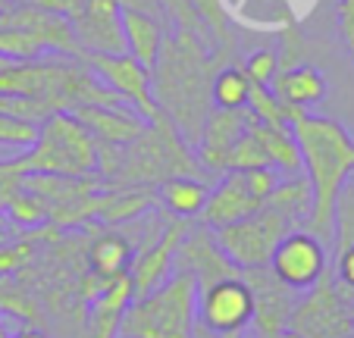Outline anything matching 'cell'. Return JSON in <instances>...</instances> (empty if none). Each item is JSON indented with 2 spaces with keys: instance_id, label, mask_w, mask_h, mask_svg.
<instances>
[{
  "instance_id": "d6986e66",
  "label": "cell",
  "mask_w": 354,
  "mask_h": 338,
  "mask_svg": "<svg viewBox=\"0 0 354 338\" xmlns=\"http://www.w3.org/2000/svg\"><path fill=\"white\" fill-rule=\"evenodd\" d=\"M85 257L94 276L100 282H110V279H120L129 272V266L135 260V241L120 229H107L88 245Z\"/></svg>"
},
{
  "instance_id": "f1b7e54d",
  "label": "cell",
  "mask_w": 354,
  "mask_h": 338,
  "mask_svg": "<svg viewBox=\"0 0 354 338\" xmlns=\"http://www.w3.org/2000/svg\"><path fill=\"white\" fill-rule=\"evenodd\" d=\"M3 213H7L16 225H28V229L47 223V204L38 198V194L26 191L22 185L13 191V198H10V204H7V210Z\"/></svg>"
},
{
  "instance_id": "4fadbf2b",
  "label": "cell",
  "mask_w": 354,
  "mask_h": 338,
  "mask_svg": "<svg viewBox=\"0 0 354 338\" xmlns=\"http://www.w3.org/2000/svg\"><path fill=\"white\" fill-rule=\"evenodd\" d=\"M251 292H254V329L261 338H279V332L288 329V317H292L295 307V292L286 288L267 266H257V270H241Z\"/></svg>"
},
{
  "instance_id": "1f68e13d",
  "label": "cell",
  "mask_w": 354,
  "mask_h": 338,
  "mask_svg": "<svg viewBox=\"0 0 354 338\" xmlns=\"http://www.w3.org/2000/svg\"><path fill=\"white\" fill-rule=\"evenodd\" d=\"M35 141H38V126H35V122H26V120H16V116L0 113V147L22 153V151H28Z\"/></svg>"
},
{
  "instance_id": "f35d334b",
  "label": "cell",
  "mask_w": 354,
  "mask_h": 338,
  "mask_svg": "<svg viewBox=\"0 0 354 338\" xmlns=\"http://www.w3.org/2000/svg\"><path fill=\"white\" fill-rule=\"evenodd\" d=\"M339 32L345 41L354 35V0H339Z\"/></svg>"
},
{
  "instance_id": "c3c4849f",
  "label": "cell",
  "mask_w": 354,
  "mask_h": 338,
  "mask_svg": "<svg viewBox=\"0 0 354 338\" xmlns=\"http://www.w3.org/2000/svg\"><path fill=\"white\" fill-rule=\"evenodd\" d=\"M351 317H354V304H351Z\"/></svg>"
},
{
  "instance_id": "f6af8a7d",
  "label": "cell",
  "mask_w": 354,
  "mask_h": 338,
  "mask_svg": "<svg viewBox=\"0 0 354 338\" xmlns=\"http://www.w3.org/2000/svg\"><path fill=\"white\" fill-rule=\"evenodd\" d=\"M7 7H10V0H0V13H3Z\"/></svg>"
},
{
  "instance_id": "7a4b0ae2",
  "label": "cell",
  "mask_w": 354,
  "mask_h": 338,
  "mask_svg": "<svg viewBox=\"0 0 354 338\" xmlns=\"http://www.w3.org/2000/svg\"><path fill=\"white\" fill-rule=\"evenodd\" d=\"M292 135L301 151V169L310 182V216L308 232L323 245H333V213L339 191L354 176V138L339 120L301 113L292 122Z\"/></svg>"
},
{
  "instance_id": "ab89813d",
  "label": "cell",
  "mask_w": 354,
  "mask_h": 338,
  "mask_svg": "<svg viewBox=\"0 0 354 338\" xmlns=\"http://www.w3.org/2000/svg\"><path fill=\"white\" fill-rule=\"evenodd\" d=\"M120 7L122 10H141V13H151V16H157V19L167 22V16H163V10H160V3H157V0H120ZM167 26H169V22H167Z\"/></svg>"
},
{
  "instance_id": "d6a6232c",
  "label": "cell",
  "mask_w": 354,
  "mask_h": 338,
  "mask_svg": "<svg viewBox=\"0 0 354 338\" xmlns=\"http://www.w3.org/2000/svg\"><path fill=\"white\" fill-rule=\"evenodd\" d=\"M261 166H270L267 163V153L263 147L257 144V138L251 132H245L239 141H235L232 153H229V173H248V169H261Z\"/></svg>"
},
{
  "instance_id": "4dcf8cb0",
  "label": "cell",
  "mask_w": 354,
  "mask_h": 338,
  "mask_svg": "<svg viewBox=\"0 0 354 338\" xmlns=\"http://www.w3.org/2000/svg\"><path fill=\"white\" fill-rule=\"evenodd\" d=\"M0 310H3V317L22 319V323H26V319L28 323H38V307H35L32 294L3 276H0Z\"/></svg>"
},
{
  "instance_id": "ffe728a7",
  "label": "cell",
  "mask_w": 354,
  "mask_h": 338,
  "mask_svg": "<svg viewBox=\"0 0 354 338\" xmlns=\"http://www.w3.org/2000/svg\"><path fill=\"white\" fill-rule=\"evenodd\" d=\"M132 298L135 288L129 272L104 282V288H100L97 301L91 307V338H120V319L126 313V307L132 304Z\"/></svg>"
},
{
  "instance_id": "4316f807",
  "label": "cell",
  "mask_w": 354,
  "mask_h": 338,
  "mask_svg": "<svg viewBox=\"0 0 354 338\" xmlns=\"http://www.w3.org/2000/svg\"><path fill=\"white\" fill-rule=\"evenodd\" d=\"M192 7L198 10L201 22L207 26L216 47H235L232 28H229V13H226V3H223V0H192Z\"/></svg>"
},
{
  "instance_id": "b9f144b4",
  "label": "cell",
  "mask_w": 354,
  "mask_h": 338,
  "mask_svg": "<svg viewBox=\"0 0 354 338\" xmlns=\"http://www.w3.org/2000/svg\"><path fill=\"white\" fill-rule=\"evenodd\" d=\"M194 338H220V335H214V332H207V329H201V326H194Z\"/></svg>"
},
{
  "instance_id": "ba28073f",
  "label": "cell",
  "mask_w": 354,
  "mask_h": 338,
  "mask_svg": "<svg viewBox=\"0 0 354 338\" xmlns=\"http://www.w3.org/2000/svg\"><path fill=\"white\" fill-rule=\"evenodd\" d=\"M267 270L292 292H308L329 270L326 245L308 229H292L270 254Z\"/></svg>"
},
{
  "instance_id": "5bb4252c",
  "label": "cell",
  "mask_w": 354,
  "mask_h": 338,
  "mask_svg": "<svg viewBox=\"0 0 354 338\" xmlns=\"http://www.w3.org/2000/svg\"><path fill=\"white\" fill-rule=\"evenodd\" d=\"M176 270L192 272L198 288H207L229 276H241L239 266L220 251V245H216L214 232H210L207 225H198V229H188L185 232L179 251H176Z\"/></svg>"
},
{
  "instance_id": "ac0fdd59",
  "label": "cell",
  "mask_w": 354,
  "mask_h": 338,
  "mask_svg": "<svg viewBox=\"0 0 354 338\" xmlns=\"http://www.w3.org/2000/svg\"><path fill=\"white\" fill-rule=\"evenodd\" d=\"M169 26L163 19L141 10H122V35H126V53L135 57L145 69H154L157 53L163 47Z\"/></svg>"
},
{
  "instance_id": "8fae6325",
  "label": "cell",
  "mask_w": 354,
  "mask_h": 338,
  "mask_svg": "<svg viewBox=\"0 0 354 338\" xmlns=\"http://www.w3.org/2000/svg\"><path fill=\"white\" fill-rule=\"evenodd\" d=\"M69 26H73V35L85 57H91V53H126L120 0H85L82 13Z\"/></svg>"
},
{
  "instance_id": "60d3db41",
  "label": "cell",
  "mask_w": 354,
  "mask_h": 338,
  "mask_svg": "<svg viewBox=\"0 0 354 338\" xmlns=\"http://www.w3.org/2000/svg\"><path fill=\"white\" fill-rule=\"evenodd\" d=\"M13 338H47V335H44L41 329H35V326H22V329L16 332Z\"/></svg>"
},
{
  "instance_id": "ee69618b",
  "label": "cell",
  "mask_w": 354,
  "mask_h": 338,
  "mask_svg": "<svg viewBox=\"0 0 354 338\" xmlns=\"http://www.w3.org/2000/svg\"><path fill=\"white\" fill-rule=\"evenodd\" d=\"M279 338H301L298 332H292V329H286V332H279Z\"/></svg>"
},
{
  "instance_id": "7dc6e473",
  "label": "cell",
  "mask_w": 354,
  "mask_h": 338,
  "mask_svg": "<svg viewBox=\"0 0 354 338\" xmlns=\"http://www.w3.org/2000/svg\"><path fill=\"white\" fill-rule=\"evenodd\" d=\"M348 47H351V50H354V35H351V38H348Z\"/></svg>"
},
{
  "instance_id": "6da1fadb",
  "label": "cell",
  "mask_w": 354,
  "mask_h": 338,
  "mask_svg": "<svg viewBox=\"0 0 354 338\" xmlns=\"http://www.w3.org/2000/svg\"><path fill=\"white\" fill-rule=\"evenodd\" d=\"M235 47H214L192 32H167L157 63L151 69V91L157 110L176 126V132L198 144L210 113V82L232 63Z\"/></svg>"
},
{
  "instance_id": "44dd1931",
  "label": "cell",
  "mask_w": 354,
  "mask_h": 338,
  "mask_svg": "<svg viewBox=\"0 0 354 338\" xmlns=\"http://www.w3.org/2000/svg\"><path fill=\"white\" fill-rule=\"evenodd\" d=\"M248 132L257 138V144L267 153V163L273 166L276 173L286 179V176H298L301 173V151L298 141L292 135V126H263L251 116V126Z\"/></svg>"
},
{
  "instance_id": "603a6c76",
  "label": "cell",
  "mask_w": 354,
  "mask_h": 338,
  "mask_svg": "<svg viewBox=\"0 0 354 338\" xmlns=\"http://www.w3.org/2000/svg\"><path fill=\"white\" fill-rule=\"evenodd\" d=\"M310 200H314L310 182L304 179V173H298V176H286V179H279V185L273 188V194L267 198V204L276 207L279 213H286V216L295 219V223H308Z\"/></svg>"
},
{
  "instance_id": "9a60e30c",
  "label": "cell",
  "mask_w": 354,
  "mask_h": 338,
  "mask_svg": "<svg viewBox=\"0 0 354 338\" xmlns=\"http://www.w3.org/2000/svg\"><path fill=\"white\" fill-rule=\"evenodd\" d=\"M73 120L91 135L97 144L110 147H126L147 129V120L132 106L116 104V106H75Z\"/></svg>"
},
{
  "instance_id": "74e56055",
  "label": "cell",
  "mask_w": 354,
  "mask_h": 338,
  "mask_svg": "<svg viewBox=\"0 0 354 338\" xmlns=\"http://www.w3.org/2000/svg\"><path fill=\"white\" fill-rule=\"evenodd\" d=\"M333 276L339 279L345 288H351V292H354V245L335 254V272H333Z\"/></svg>"
},
{
  "instance_id": "3957f363",
  "label": "cell",
  "mask_w": 354,
  "mask_h": 338,
  "mask_svg": "<svg viewBox=\"0 0 354 338\" xmlns=\"http://www.w3.org/2000/svg\"><path fill=\"white\" fill-rule=\"evenodd\" d=\"M198 326V282L179 272L145 298H132L120 319V338H194Z\"/></svg>"
},
{
  "instance_id": "681fc988",
  "label": "cell",
  "mask_w": 354,
  "mask_h": 338,
  "mask_svg": "<svg viewBox=\"0 0 354 338\" xmlns=\"http://www.w3.org/2000/svg\"><path fill=\"white\" fill-rule=\"evenodd\" d=\"M351 338H354V332H351Z\"/></svg>"
},
{
  "instance_id": "52a82bcc",
  "label": "cell",
  "mask_w": 354,
  "mask_h": 338,
  "mask_svg": "<svg viewBox=\"0 0 354 338\" xmlns=\"http://www.w3.org/2000/svg\"><path fill=\"white\" fill-rule=\"evenodd\" d=\"M254 319V292L241 276L198 288V326L220 338H239Z\"/></svg>"
},
{
  "instance_id": "5b68a950",
  "label": "cell",
  "mask_w": 354,
  "mask_h": 338,
  "mask_svg": "<svg viewBox=\"0 0 354 338\" xmlns=\"http://www.w3.org/2000/svg\"><path fill=\"white\" fill-rule=\"evenodd\" d=\"M354 292L345 288L333 272H323V279L301 301H295L288 329L301 338H351L354 317H351Z\"/></svg>"
},
{
  "instance_id": "e575fe53",
  "label": "cell",
  "mask_w": 354,
  "mask_h": 338,
  "mask_svg": "<svg viewBox=\"0 0 354 338\" xmlns=\"http://www.w3.org/2000/svg\"><path fill=\"white\" fill-rule=\"evenodd\" d=\"M22 185V173L13 166V160H0V219H3V210H7L13 191Z\"/></svg>"
},
{
  "instance_id": "7bdbcfd3",
  "label": "cell",
  "mask_w": 354,
  "mask_h": 338,
  "mask_svg": "<svg viewBox=\"0 0 354 338\" xmlns=\"http://www.w3.org/2000/svg\"><path fill=\"white\" fill-rule=\"evenodd\" d=\"M0 338H13V335L7 332V323H3V317H0Z\"/></svg>"
},
{
  "instance_id": "7402d4cb",
  "label": "cell",
  "mask_w": 354,
  "mask_h": 338,
  "mask_svg": "<svg viewBox=\"0 0 354 338\" xmlns=\"http://www.w3.org/2000/svg\"><path fill=\"white\" fill-rule=\"evenodd\" d=\"M207 182L198 176H173L160 185V200L176 219H198L207 204Z\"/></svg>"
},
{
  "instance_id": "8d00e7d4",
  "label": "cell",
  "mask_w": 354,
  "mask_h": 338,
  "mask_svg": "<svg viewBox=\"0 0 354 338\" xmlns=\"http://www.w3.org/2000/svg\"><path fill=\"white\" fill-rule=\"evenodd\" d=\"M35 7H41L44 13H54L60 16V19L73 22L75 16L82 13V7H85V0H32Z\"/></svg>"
},
{
  "instance_id": "d4e9b609",
  "label": "cell",
  "mask_w": 354,
  "mask_h": 338,
  "mask_svg": "<svg viewBox=\"0 0 354 338\" xmlns=\"http://www.w3.org/2000/svg\"><path fill=\"white\" fill-rule=\"evenodd\" d=\"M245 110L251 113L257 122H263V126H292L301 113H308V110H292V106L282 104L270 88H254V85H251Z\"/></svg>"
},
{
  "instance_id": "2e32d148",
  "label": "cell",
  "mask_w": 354,
  "mask_h": 338,
  "mask_svg": "<svg viewBox=\"0 0 354 338\" xmlns=\"http://www.w3.org/2000/svg\"><path fill=\"white\" fill-rule=\"evenodd\" d=\"M263 204L251 194V188H248L245 173H235L232 169V173H226L216 182V188H210L207 204L201 210V223L207 225L210 232H216L223 225H232V223H239V219L257 213Z\"/></svg>"
},
{
  "instance_id": "bcb514c9",
  "label": "cell",
  "mask_w": 354,
  "mask_h": 338,
  "mask_svg": "<svg viewBox=\"0 0 354 338\" xmlns=\"http://www.w3.org/2000/svg\"><path fill=\"white\" fill-rule=\"evenodd\" d=\"M10 3H32V0H10Z\"/></svg>"
},
{
  "instance_id": "836d02e7",
  "label": "cell",
  "mask_w": 354,
  "mask_h": 338,
  "mask_svg": "<svg viewBox=\"0 0 354 338\" xmlns=\"http://www.w3.org/2000/svg\"><path fill=\"white\" fill-rule=\"evenodd\" d=\"M279 179H282V176L276 173L273 166H261V169H248V173H245L248 188H251V194H254L261 204H267V198L273 194V188L279 185Z\"/></svg>"
},
{
  "instance_id": "f546056e",
  "label": "cell",
  "mask_w": 354,
  "mask_h": 338,
  "mask_svg": "<svg viewBox=\"0 0 354 338\" xmlns=\"http://www.w3.org/2000/svg\"><path fill=\"white\" fill-rule=\"evenodd\" d=\"M279 69H282V60L273 47H261V50L248 53L245 63H241V73L248 75V82L254 88H270L273 79L279 75Z\"/></svg>"
},
{
  "instance_id": "e0dca14e",
  "label": "cell",
  "mask_w": 354,
  "mask_h": 338,
  "mask_svg": "<svg viewBox=\"0 0 354 338\" xmlns=\"http://www.w3.org/2000/svg\"><path fill=\"white\" fill-rule=\"evenodd\" d=\"M270 91H273L286 106H292V110H310V106H317L323 97H326L329 85L317 66L301 63V66L279 69V75H276L273 85H270Z\"/></svg>"
},
{
  "instance_id": "9c48e42d",
  "label": "cell",
  "mask_w": 354,
  "mask_h": 338,
  "mask_svg": "<svg viewBox=\"0 0 354 338\" xmlns=\"http://www.w3.org/2000/svg\"><path fill=\"white\" fill-rule=\"evenodd\" d=\"M85 63L122 104L141 113L147 122L163 116L154 104V91H151V69H145L135 57H129V53H91V57H85Z\"/></svg>"
},
{
  "instance_id": "d590c367",
  "label": "cell",
  "mask_w": 354,
  "mask_h": 338,
  "mask_svg": "<svg viewBox=\"0 0 354 338\" xmlns=\"http://www.w3.org/2000/svg\"><path fill=\"white\" fill-rule=\"evenodd\" d=\"M32 241H35V235L26 241H19L16 247H10V245L0 247V276H10L13 270H19V266L26 263L28 254H32Z\"/></svg>"
},
{
  "instance_id": "484cf974",
  "label": "cell",
  "mask_w": 354,
  "mask_h": 338,
  "mask_svg": "<svg viewBox=\"0 0 354 338\" xmlns=\"http://www.w3.org/2000/svg\"><path fill=\"white\" fill-rule=\"evenodd\" d=\"M333 245H335V254L354 245V176L345 182V188L339 191V200H335Z\"/></svg>"
},
{
  "instance_id": "83f0119b",
  "label": "cell",
  "mask_w": 354,
  "mask_h": 338,
  "mask_svg": "<svg viewBox=\"0 0 354 338\" xmlns=\"http://www.w3.org/2000/svg\"><path fill=\"white\" fill-rule=\"evenodd\" d=\"M157 3H160L163 16H167V22H169L173 28H179V32H192V35H198V38H204L207 44H214V38H210L207 26L201 22L198 10L192 7V0H157ZM214 47H216V44H214Z\"/></svg>"
},
{
  "instance_id": "277c9868",
  "label": "cell",
  "mask_w": 354,
  "mask_h": 338,
  "mask_svg": "<svg viewBox=\"0 0 354 338\" xmlns=\"http://www.w3.org/2000/svg\"><path fill=\"white\" fill-rule=\"evenodd\" d=\"M10 160L22 176L44 173L88 179L97 176V141L73 120V113H54L38 126V141Z\"/></svg>"
},
{
  "instance_id": "8992f818",
  "label": "cell",
  "mask_w": 354,
  "mask_h": 338,
  "mask_svg": "<svg viewBox=\"0 0 354 338\" xmlns=\"http://www.w3.org/2000/svg\"><path fill=\"white\" fill-rule=\"evenodd\" d=\"M292 229H298L295 219H288L286 213H279L276 207L263 204L261 210L251 213V216L216 229L214 238H216V245H220V251L226 254L239 270H257V266L270 263L273 247L279 245Z\"/></svg>"
},
{
  "instance_id": "30bf717a",
  "label": "cell",
  "mask_w": 354,
  "mask_h": 338,
  "mask_svg": "<svg viewBox=\"0 0 354 338\" xmlns=\"http://www.w3.org/2000/svg\"><path fill=\"white\" fill-rule=\"evenodd\" d=\"M188 229H192V219H169V223L163 225V232L157 235V238H151L135 254L132 266H129L135 298L151 294L176 272V251H179Z\"/></svg>"
},
{
  "instance_id": "cb8c5ba5",
  "label": "cell",
  "mask_w": 354,
  "mask_h": 338,
  "mask_svg": "<svg viewBox=\"0 0 354 338\" xmlns=\"http://www.w3.org/2000/svg\"><path fill=\"white\" fill-rule=\"evenodd\" d=\"M248 94H251V82L235 63L223 66L210 82V104L220 106V110H245Z\"/></svg>"
},
{
  "instance_id": "7c38bea8",
  "label": "cell",
  "mask_w": 354,
  "mask_h": 338,
  "mask_svg": "<svg viewBox=\"0 0 354 338\" xmlns=\"http://www.w3.org/2000/svg\"><path fill=\"white\" fill-rule=\"evenodd\" d=\"M248 126H251V113L248 110H220V106H214L207 113L198 138L201 169H207L210 176H226L229 153H232L235 141L248 132Z\"/></svg>"
}]
</instances>
